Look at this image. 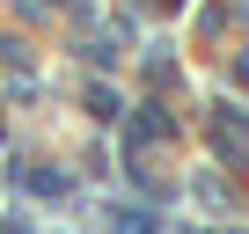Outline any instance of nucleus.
Masks as SVG:
<instances>
[{
	"label": "nucleus",
	"mask_w": 249,
	"mask_h": 234,
	"mask_svg": "<svg viewBox=\"0 0 249 234\" xmlns=\"http://www.w3.org/2000/svg\"><path fill=\"white\" fill-rule=\"evenodd\" d=\"M213 139H220V154H227V161H242V154H249V110L220 102V110H213Z\"/></svg>",
	"instance_id": "nucleus-1"
},
{
	"label": "nucleus",
	"mask_w": 249,
	"mask_h": 234,
	"mask_svg": "<svg viewBox=\"0 0 249 234\" xmlns=\"http://www.w3.org/2000/svg\"><path fill=\"white\" fill-rule=\"evenodd\" d=\"M88 117H103V125H110V117H117V95H110V88H103V81H95V88H88Z\"/></svg>",
	"instance_id": "nucleus-3"
},
{
	"label": "nucleus",
	"mask_w": 249,
	"mask_h": 234,
	"mask_svg": "<svg viewBox=\"0 0 249 234\" xmlns=\"http://www.w3.org/2000/svg\"><path fill=\"white\" fill-rule=\"evenodd\" d=\"M15 183L22 190H44V198H66V176H52V168H15Z\"/></svg>",
	"instance_id": "nucleus-2"
}]
</instances>
